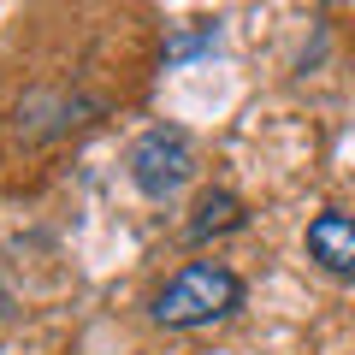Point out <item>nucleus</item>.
<instances>
[{"label":"nucleus","mask_w":355,"mask_h":355,"mask_svg":"<svg viewBox=\"0 0 355 355\" xmlns=\"http://www.w3.org/2000/svg\"><path fill=\"white\" fill-rule=\"evenodd\" d=\"M243 308V279L219 261H190L184 272L166 279V291L154 296V320L172 331H196V326H214V320L237 314Z\"/></svg>","instance_id":"obj_1"},{"label":"nucleus","mask_w":355,"mask_h":355,"mask_svg":"<svg viewBox=\"0 0 355 355\" xmlns=\"http://www.w3.org/2000/svg\"><path fill=\"white\" fill-rule=\"evenodd\" d=\"M190 178H196V142L178 125H154L130 142V184L148 202H172Z\"/></svg>","instance_id":"obj_2"},{"label":"nucleus","mask_w":355,"mask_h":355,"mask_svg":"<svg viewBox=\"0 0 355 355\" xmlns=\"http://www.w3.org/2000/svg\"><path fill=\"white\" fill-rule=\"evenodd\" d=\"M308 261L320 266V272H331V279H349L355 284V214H314L308 219Z\"/></svg>","instance_id":"obj_3"},{"label":"nucleus","mask_w":355,"mask_h":355,"mask_svg":"<svg viewBox=\"0 0 355 355\" xmlns=\"http://www.w3.org/2000/svg\"><path fill=\"white\" fill-rule=\"evenodd\" d=\"M243 202L231 190H207L196 202V219H190V243H207V237H225V231H243Z\"/></svg>","instance_id":"obj_4"}]
</instances>
